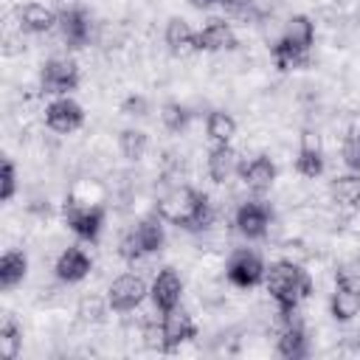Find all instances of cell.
I'll return each instance as SVG.
<instances>
[{
    "mask_svg": "<svg viewBox=\"0 0 360 360\" xmlns=\"http://www.w3.org/2000/svg\"><path fill=\"white\" fill-rule=\"evenodd\" d=\"M264 287L270 298L276 301V309L281 315V323L292 321L298 307L312 295V278L309 273L290 259H278L264 270Z\"/></svg>",
    "mask_w": 360,
    "mask_h": 360,
    "instance_id": "1",
    "label": "cell"
},
{
    "mask_svg": "<svg viewBox=\"0 0 360 360\" xmlns=\"http://www.w3.org/2000/svg\"><path fill=\"white\" fill-rule=\"evenodd\" d=\"M158 214L163 217V222L177 225L183 231H205L214 222V205L208 194L191 186H177L163 194L158 200Z\"/></svg>",
    "mask_w": 360,
    "mask_h": 360,
    "instance_id": "2",
    "label": "cell"
},
{
    "mask_svg": "<svg viewBox=\"0 0 360 360\" xmlns=\"http://www.w3.org/2000/svg\"><path fill=\"white\" fill-rule=\"evenodd\" d=\"M166 245V231H163V217L160 214H149L143 219H138L121 239H118V256L129 264L160 253Z\"/></svg>",
    "mask_w": 360,
    "mask_h": 360,
    "instance_id": "3",
    "label": "cell"
},
{
    "mask_svg": "<svg viewBox=\"0 0 360 360\" xmlns=\"http://www.w3.org/2000/svg\"><path fill=\"white\" fill-rule=\"evenodd\" d=\"M104 208L101 205H84L73 197H65L62 202V222L82 239V242H96L104 231Z\"/></svg>",
    "mask_w": 360,
    "mask_h": 360,
    "instance_id": "4",
    "label": "cell"
},
{
    "mask_svg": "<svg viewBox=\"0 0 360 360\" xmlns=\"http://www.w3.org/2000/svg\"><path fill=\"white\" fill-rule=\"evenodd\" d=\"M79 82L82 73L70 56H51L39 65V90L48 96H70Z\"/></svg>",
    "mask_w": 360,
    "mask_h": 360,
    "instance_id": "5",
    "label": "cell"
},
{
    "mask_svg": "<svg viewBox=\"0 0 360 360\" xmlns=\"http://www.w3.org/2000/svg\"><path fill=\"white\" fill-rule=\"evenodd\" d=\"M264 270H267V264L250 248H236L225 262V278L239 290H253V287L264 284Z\"/></svg>",
    "mask_w": 360,
    "mask_h": 360,
    "instance_id": "6",
    "label": "cell"
},
{
    "mask_svg": "<svg viewBox=\"0 0 360 360\" xmlns=\"http://www.w3.org/2000/svg\"><path fill=\"white\" fill-rule=\"evenodd\" d=\"M270 222H273V208L259 197L256 200H245L233 214V225L248 242L264 239L267 231H270Z\"/></svg>",
    "mask_w": 360,
    "mask_h": 360,
    "instance_id": "7",
    "label": "cell"
},
{
    "mask_svg": "<svg viewBox=\"0 0 360 360\" xmlns=\"http://www.w3.org/2000/svg\"><path fill=\"white\" fill-rule=\"evenodd\" d=\"M146 298H149V284L135 273H124L112 278V284L107 287V301L112 312H132Z\"/></svg>",
    "mask_w": 360,
    "mask_h": 360,
    "instance_id": "8",
    "label": "cell"
},
{
    "mask_svg": "<svg viewBox=\"0 0 360 360\" xmlns=\"http://www.w3.org/2000/svg\"><path fill=\"white\" fill-rule=\"evenodd\" d=\"M84 124V107L70 96H53L45 107V127L59 135H70L82 129Z\"/></svg>",
    "mask_w": 360,
    "mask_h": 360,
    "instance_id": "9",
    "label": "cell"
},
{
    "mask_svg": "<svg viewBox=\"0 0 360 360\" xmlns=\"http://www.w3.org/2000/svg\"><path fill=\"white\" fill-rule=\"evenodd\" d=\"M194 338H197V321L186 309L174 307L160 315V352H174Z\"/></svg>",
    "mask_w": 360,
    "mask_h": 360,
    "instance_id": "10",
    "label": "cell"
},
{
    "mask_svg": "<svg viewBox=\"0 0 360 360\" xmlns=\"http://www.w3.org/2000/svg\"><path fill=\"white\" fill-rule=\"evenodd\" d=\"M56 28H59V37H62L65 48L68 51H79V48H84L90 42L93 20H90V14L82 6H68V8L59 11Z\"/></svg>",
    "mask_w": 360,
    "mask_h": 360,
    "instance_id": "11",
    "label": "cell"
},
{
    "mask_svg": "<svg viewBox=\"0 0 360 360\" xmlns=\"http://www.w3.org/2000/svg\"><path fill=\"white\" fill-rule=\"evenodd\" d=\"M149 298L155 304V309L163 315L174 307H180V298H183V278L177 276L174 267H160L158 276L152 278L149 284Z\"/></svg>",
    "mask_w": 360,
    "mask_h": 360,
    "instance_id": "12",
    "label": "cell"
},
{
    "mask_svg": "<svg viewBox=\"0 0 360 360\" xmlns=\"http://www.w3.org/2000/svg\"><path fill=\"white\" fill-rule=\"evenodd\" d=\"M236 174L239 180L253 191V194H264L276 177H278V166L267 158V155H253V158H245L239 166H236Z\"/></svg>",
    "mask_w": 360,
    "mask_h": 360,
    "instance_id": "13",
    "label": "cell"
},
{
    "mask_svg": "<svg viewBox=\"0 0 360 360\" xmlns=\"http://www.w3.org/2000/svg\"><path fill=\"white\" fill-rule=\"evenodd\" d=\"M93 270V259L84 248L79 245H70L65 248L59 256H56V264H53V276L62 281V284H79L82 278H87Z\"/></svg>",
    "mask_w": 360,
    "mask_h": 360,
    "instance_id": "14",
    "label": "cell"
},
{
    "mask_svg": "<svg viewBox=\"0 0 360 360\" xmlns=\"http://www.w3.org/2000/svg\"><path fill=\"white\" fill-rule=\"evenodd\" d=\"M239 45L231 22L214 17L208 20L200 31H197V42H194V51H205V53H219V51H233Z\"/></svg>",
    "mask_w": 360,
    "mask_h": 360,
    "instance_id": "15",
    "label": "cell"
},
{
    "mask_svg": "<svg viewBox=\"0 0 360 360\" xmlns=\"http://www.w3.org/2000/svg\"><path fill=\"white\" fill-rule=\"evenodd\" d=\"M360 312V287L349 281H335V290L329 295V315L338 323H349Z\"/></svg>",
    "mask_w": 360,
    "mask_h": 360,
    "instance_id": "16",
    "label": "cell"
},
{
    "mask_svg": "<svg viewBox=\"0 0 360 360\" xmlns=\"http://www.w3.org/2000/svg\"><path fill=\"white\" fill-rule=\"evenodd\" d=\"M276 354L284 360H304L309 354V338L307 329L292 318L287 323H281V335L276 340Z\"/></svg>",
    "mask_w": 360,
    "mask_h": 360,
    "instance_id": "17",
    "label": "cell"
},
{
    "mask_svg": "<svg viewBox=\"0 0 360 360\" xmlns=\"http://www.w3.org/2000/svg\"><path fill=\"white\" fill-rule=\"evenodd\" d=\"M59 22V11L42 6V3H22L17 8V25L25 34H45L51 28H56Z\"/></svg>",
    "mask_w": 360,
    "mask_h": 360,
    "instance_id": "18",
    "label": "cell"
},
{
    "mask_svg": "<svg viewBox=\"0 0 360 360\" xmlns=\"http://www.w3.org/2000/svg\"><path fill=\"white\" fill-rule=\"evenodd\" d=\"M323 169H326V160H323L321 143L312 141L309 135H304L301 143H298V152H295V172L307 180H315V177L323 174Z\"/></svg>",
    "mask_w": 360,
    "mask_h": 360,
    "instance_id": "19",
    "label": "cell"
},
{
    "mask_svg": "<svg viewBox=\"0 0 360 360\" xmlns=\"http://www.w3.org/2000/svg\"><path fill=\"white\" fill-rule=\"evenodd\" d=\"M236 166H239V158L236 152L231 149V143H214L208 149V158H205V172L214 183H225L231 174H236Z\"/></svg>",
    "mask_w": 360,
    "mask_h": 360,
    "instance_id": "20",
    "label": "cell"
},
{
    "mask_svg": "<svg viewBox=\"0 0 360 360\" xmlns=\"http://www.w3.org/2000/svg\"><path fill=\"white\" fill-rule=\"evenodd\" d=\"M163 42L174 56H186L194 51L197 42V31L183 20V17H169L166 28H163Z\"/></svg>",
    "mask_w": 360,
    "mask_h": 360,
    "instance_id": "21",
    "label": "cell"
},
{
    "mask_svg": "<svg viewBox=\"0 0 360 360\" xmlns=\"http://www.w3.org/2000/svg\"><path fill=\"white\" fill-rule=\"evenodd\" d=\"M28 276V256L22 250H6L0 256V290L11 292Z\"/></svg>",
    "mask_w": 360,
    "mask_h": 360,
    "instance_id": "22",
    "label": "cell"
},
{
    "mask_svg": "<svg viewBox=\"0 0 360 360\" xmlns=\"http://www.w3.org/2000/svg\"><path fill=\"white\" fill-rule=\"evenodd\" d=\"M281 39L309 53V51H312V45H315V22H312L307 14H292V17L284 22Z\"/></svg>",
    "mask_w": 360,
    "mask_h": 360,
    "instance_id": "23",
    "label": "cell"
},
{
    "mask_svg": "<svg viewBox=\"0 0 360 360\" xmlns=\"http://www.w3.org/2000/svg\"><path fill=\"white\" fill-rule=\"evenodd\" d=\"M270 56H273V65H276L281 73H287V70H301V68L309 65V53L301 51V48H295V45H290V42H284L281 37L270 45Z\"/></svg>",
    "mask_w": 360,
    "mask_h": 360,
    "instance_id": "24",
    "label": "cell"
},
{
    "mask_svg": "<svg viewBox=\"0 0 360 360\" xmlns=\"http://www.w3.org/2000/svg\"><path fill=\"white\" fill-rule=\"evenodd\" d=\"M329 194L338 205L343 208H357L360 205V174L357 172H346V174H338L332 183H329Z\"/></svg>",
    "mask_w": 360,
    "mask_h": 360,
    "instance_id": "25",
    "label": "cell"
},
{
    "mask_svg": "<svg viewBox=\"0 0 360 360\" xmlns=\"http://www.w3.org/2000/svg\"><path fill=\"white\" fill-rule=\"evenodd\" d=\"M205 135L214 143H231L236 135V118L225 110H211L205 115Z\"/></svg>",
    "mask_w": 360,
    "mask_h": 360,
    "instance_id": "26",
    "label": "cell"
},
{
    "mask_svg": "<svg viewBox=\"0 0 360 360\" xmlns=\"http://www.w3.org/2000/svg\"><path fill=\"white\" fill-rule=\"evenodd\" d=\"M118 149H121V155L127 158V160H141L143 155H146V149H149V135L143 132V129H135V127H127V129H121V135H118Z\"/></svg>",
    "mask_w": 360,
    "mask_h": 360,
    "instance_id": "27",
    "label": "cell"
},
{
    "mask_svg": "<svg viewBox=\"0 0 360 360\" xmlns=\"http://www.w3.org/2000/svg\"><path fill=\"white\" fill-rule=\"evenodd\" d=\"M22 352V329L14 318H6L0 323V357L3 360H17Z\"/></svg>",
    "mask_w": 360,
    "mask_h": 360,
    "instance_id": "28",
    "label": "cell"
},
{
    "mask_svg": "<svg viewBox=\"0 0 360 360\" xmlns=\"http://www.w3.org/2000/svg\"><path fill=\"white\" fill-rule=\"evenodd\" d=\"M107 309H110V301L101 298V295H82L79 304H76V315L82 323H101L107 318Z\"/></svg>",
    "mask_w": 360,
    "mask_h": 360,
    "instance_id": "29",
    "label": "cell"
},
{
    "mask_svg": "<svg viewBox=\"0 0 360 360\" xmlns=\"http://www.w3.org/2000/svg\"><path fill=\"white\" fill-rule=\"evenodd\" d=\"M160 121L169 132H183L188 124H191V110L180 101H166L160 107Z\"/></svg>",
    "mask_w": 360,
    "mask_h": 360,
    "instance_id": "30",
    "label": "cell"
},
{
    "mask_svg": "<svg viewBox=\"0 0 360 360\" xmlns=\"http://www.w3.org/2000/svg\"><path fill=\"white\" fill-rule=\"evenodd\" d=\"M343 163L349 172L360 174V127H352L343 138Z\"/></svg>",
    "mask_w": 360,
    "mask_h": 360,
    "instance_id": "31",
    "label": "cell"
},
{
    "mask_svg": "<svg viewBox=\"0 0 360 360\" xmlns=\"http://www.w3.org/2000/svg\"><path fill=\"white\" fill-rule=\"evenodd\" d=\"M17 194V166L11 158H3L0 163V200L8 202Z\"/></svg>",
    "mask_w": 360,
    "mask_h": 360,
    "instance_id": "32",
    "label": "cell"
},
{
    "mask_svg": "<svg viewBox=\"0 0 360 360\" xmlns=\"http://www.w3.org/2000/svg\"><path fill=\"white\" fill-rule=\"evenodd\" d=\"M121 112L124 115H132V118H143L149 112V101L143 96H127L121 101Z\"/></svg>",
    "mask_w": 360,
    "mask_h": 360,
    "instance_id": "33",
    "label": "cell"
},
{
    "mask_svg": "<svg viewBox=\"0 0 360 360\" xmlns=\"http://www.w3.org/2000/svg\"><path fill=\"white\" fill-rule=\"evenodd\" d=\"M239 0H188V6L191 8H200V11H205V8H211V6H236Z\"/></svg>",
    "mask_w": 360,
    "mask_h": 360,
    "instance_id": "34",
    "label": "cell"
}]
</instances>
